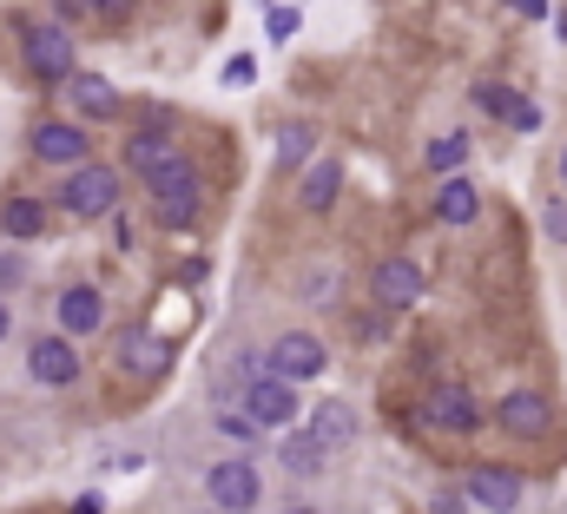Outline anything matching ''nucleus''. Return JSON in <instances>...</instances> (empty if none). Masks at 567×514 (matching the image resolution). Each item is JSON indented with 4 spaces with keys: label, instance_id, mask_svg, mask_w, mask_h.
<instances>
[{
    "label": "nucleus",
    "instance_id": "obj_19",
    "mask_svg": "<svg viewBox=\"0 0 567 514\" xmlns=\"http://www.w3.org/2000/svg\"><path fill=\"white\" fill-rule=\"evenodd\" d=\"M337 192H343V165H337V158H310V165H303V185H297V205H303V212H330Z\"/></svg>",
    "mask_w": 567,
    "mask_h": 514
},
{
    "label": "nucleus",
    "instance_id": "obj_2",
    "mask_svg": "<svg viewBox=\"0 0 567 514\" xmlns=\"http://www.w3.org/2000/svg\"><path fill=\"white\" fill-rule=\"evenodd\" d=\"M20 53H27V73L47 80V86H66L80 73V53H73V33L60 20H33L20 27Z\"/></svg>",
    "mask_w": 567,
    "mask_h": 514
},
{
    "label": "nucleus",
    "instance_id": "obj_14",
    "mask_svg": "<svg viewBox=\"0 0 567 514\" xmlns=\"http://www.w3.org/2000/svg\"><path fill=\"white\" fill-rule=\"evenodd\" d=\"M310 435L337 455V449H350V442L363 435V415H357L343 395H323V402H310Z\"/></svg>",
    "mask_w": 567,
    "mask_h": 514
},
{
    "label": "nucleus",
    "instance_id": "obj_3",
    "mask_svg": "<svg viewBox=\"0 0 567 514\" xmlns=\"http://www.w3.org/2000/svg\"><path fill=\"white\" fill-rule=\"evenodd\" d=\"M205 502H212L218 514H258V502H265L258 462H245V455L212 462V469H205Z\"/></svg>",
    "mask_w": 567,
    "mask_h": 514
},
{
    "label": "nucleus",
    "instance_id": "obj_36",
    "mask_svg": "<svg viewBox=\"0 0 567 514\" xmlns=\"http://www.w3.org/2000/svg\"><path fill=\"white\" fill-rule=\"evenodd\" d=\"M284 514H323V508H310V502H297V508H284Z\"/></svg>",
    "mask_w": 567,
    "mask_h": 514
},
{
    "label": "nucleus",
    "instance_id": "obj_8",
    "mask_svg": "<svg viewBox=\"0 0 567 514\" xmlns=\"http://www.w3.org/2000/svg\"><path fill=\"white\" fill-rule=\"evenodd\" d=\"M495 429L502 435H515V442H548L555 435V402L542 395V389H508L502 402H495Z\"/></svg>",
    "mask_w": 567,
    "mask_h": 514
},
{
    "label": "nucleus",
    "instance_id": "obj_1",
    "mask_svg": "<svg viewBox=\"0 0 567 514\" xmlns=\"http://www.w3.org/2000/svg\"><path fill=\"white\" fill-rule=\"evenodd\" d=\"M145 205H152V225L192 232V218H198V205H205V172H198L185 152H172L165 165L145 172Z\"/></svg>",
    "mask_w": 567,
    "mask_h": 514
},
{
    "label": "nucleus",
    "instance_id": "obj_23",
    "mask_svg": "<svg viewBox=\"0 0 567 514\" xmlns=\"http://www.w3.org/2000/svg\"><path fill=\"white\" fill-rule=\"evenodd\" d=\"M423 158H429L435 178H442V172H462V165H468V132H435Z\"/></svg>",
    "mask_w": 567,
    "mask_h": 514
},
{
    "label": "nucleus",
    "instance_id": "obj_6",
    "mask_svg": "<svg viewBox=\"0 0 567 514\" xmlns=\"http://www.w3.org/2000/svg\"><path fill=\"white\" fill-rule=\"evenodd\" d=\"M416 415H423V429H435V435H475L482 429V402H475L468 383H435L416 402Z\"/></svg>",
    "mask_w": 567,
    "mask_h": 514
},
{
    "label": "nucleus",
    "instance_id": "obj_9",
    "mask_svg": "<svg viewBox=\"0 0 567 514\" xmlns=\"http://www.w3.org/2000/svg\"><path fill=\"white\" fill-rule=\"evenodd\" d=\"M265 370H278L290 383H317L330 370V350L310 330H284V337H271V350H265Z\"/></svg>",
    "mask_w": 567,
    "mask_h": 514
},
{
    "label": "nucleus",
    "instance_id": "obj_24",
    "mask_svg": "<svg viewBox=\"0 0 567 514\" xmlns=\"http://www.w3.org/2000/svg\"><path fill=\"white\" fill-rule=\"evenodd\" d=\"M475 106H482L488 120H502V126H508V120H515V106H522V93H515L508 80H475Z\"/></svg>",
    "mask_w": 567,
    "mask_h": 514
},
{
    "label": "nucleus",
    "instance_id": "obj_12",
    "mask_svg": "<svg viewBox=\"0 0 567 514\" xmlns=\"http://www.w3.org/2000/svg\"><path fill=\"white\" fill-rule=\"evenodd\" d=\"M113 357H120V370H126V377H145V383L172 370V343H165L158 330H145V323H133V330H120Z\"/></svg>",
    "mask_w": 567,
    "mask_h": 514
},
{
    "label": "nucleus",
    "instance_id": "obj_25",
    "mask_svg": "<svg viewBox=\"0 0 567 514\" xmlns=\"http://www.w3.org/2000/svg\"><path fill=\"white\" fill-rule=\"evenodd\" d=\"M265 27H271V40H297V27H303V13H297V7H271V13H265Z\"/></svg>",
    "mask_w": 567,
    "mask_h": 514
},
{
    "label": "nucleus",
    "instance_id": "obj_32",
    "mask_svg": "<svg viewBox=\"0 0 567 514\" xmlns=\"http://www.w3.org/2000/svg\"><path fill=\"white\" fill-rule=\"evenodd\" d=\"M80 7H86V13H126L133 0H80Z\"/></svg>",
    "mask_w": 567,
    "mask_h": 514
},
{
    "label": "nucleus",
    "instance_id": "obj_20",
    "mask_svg": "<svg viewBox=\"0 0 567 514\" xmlns=\"http://www.w3.org/2000/svg\"><path fill=\"white\" fill-rule=\"evenodd\" d=\"M172 152H178V145H172V132L145 126V132H133V138H126V172L145 185V172H152V165H165Z\"/></svg>",
    "mask_w": 567,
    "mask_h": 514
},
{
    "label": "nucleus",
    "instance_id": "obj_4",
    "mask_svg": "<svg viewBox=\"0 0 567 514\" xmlns=\"http://www.w3.org/2000/svg\"><path fill=\"white\" fill-rule=\"evenodd\" d=\"M60 212H73V218H113L120 212V172L113 165H73L66 172V185H60Z\"/></svg>",
    "mask_w": 567,
    "mask_h": 514
},
{
    "label": "nucleus",
    "instance_id": "obj_30",
    "mask_svg": "<svg viewBox=\"0 0 567 514\" xmlns=\"http://www.w3.org/2000/svg\"><path fill=\"white\" fill-rule=\"evenodd\" d=\"M508 132H542V106H535V100H522V106H515V120H508Z\"/></svg>",
    "mask_w": 567,
    "mask_h": 514
},
{
    "label": "nucleus",
    "instance_id": "obj_10",
    "mask_svg": "<svg viewBox=\"0 0 567 514\" xmlns=\"http://www.w3.org/2000/svg\"><path fill=\"white\" fill-rule=\"evenodd\" d=\"M423 290H429V277H423V264L416 257H383L377 270H370V297H377V310H416L423 304Z\"/></svg>",
    "mask_w": 567,
    "mask_h": 514
},
{
    "label": "nucleus",
    "instance_id": "obj_38",
    "mask_svg": "<svg viewBox=\"0 0 567 514\" xmlns=\"http://www.w3.org/2000/svg\"><path fill=\"white\" fill-rule=\"evenodd\" d=\"M192 514H218V508H212V502H205V508H192Z\"/></svg>",
    "mask_w": 567,
    "mask_h": 514
},
{
    "label": "nucleus",
    "instance_id": "obj_22",
    "mask_svg": "<svg viewBox=\"0 0 567 514\" xmlns=\"http://www.w3.org/2000/svg\"><path fill=\"white\" fill-rule=\"evenodd\" d=\"M323 462H330V449H323V442H317V435H310V429H303V435H290V442H284V469H290V475H297V482H303V475H323Z\"/></svg>",
    "mask_w": 567,
    "mask_h": 514
},
{
    "label": "nucleus",
    "instance_id": "obj_18",
    "mask_svg": "<svg viewBox=\"0 0 567 514\" xmlns=\"http://www.w3.org/2000/svg\"><path fill=\"white\" fill-rule=\"evenodd\" d=\"M66 93H73L80 120H113V113H120V86H113L106 73H73V80H66Z\"/></svg>",
    "mask_w": 567,
    "mask_h": 514
},
{
    "label": "nucleus",
    "instance_id": "obj_35",
    "mask_svg": "<svg viewBox=\"0 0 567 514\" xmlns=\"http://www.w3.org/2000/svg\"><path fill=\"white\" fill-rule=\"evenodd\" d=\"M7 337H13V310L0 304V343H7Z\"/></svg>",
    "mask_w": 567,
    "mask_h": 514
},
{
    "label": "nucleus",
    "instance_id": "obj_7",
    "mask_svg": "<svg viewBox=\"0 0 567 514\" xmlns=\"http://www.w3.org/2000/svg\"><path fill=\"white\" fill-rule=\"evenodd\" d=\"M462 495H468V508H482V514H515L528 502V482H522V469L475 462V469L462 475Z\"/></svg>",
    "mask_w": 567,
    "mask_h": 514
},
{
    "label": "nucleus",
    "instance_id": "obj_28",
    "mask_svg": "<svg viewBox=\"0 0 567 514\" xmlns=\"http://www.w3.org/2000/svg\"><path fill=\"white\" fill-rule=\"evenodd\" d=\"M218 429H225L231 442H258V435H265V429H258L251 415H218Z\"/></svg>",
    "mask_w": 567,
    "mask_h": 514
},
{
    "label": "nucleus",
    "instance_id": "obj_17",
    "mask_svg": "<svg viewBox=\"0 0 567 514\" xmlns=\"http://www.w3.org/2000/svg\"><path fill=\"white\" fill-rule=\"evenodd\" d=\"M47 232H53V212L40 198H7L0 205V238L7 245H40Z\"/></svg>",
    "mask_w": 567,
    "mask_h": 514
},
{
    "label": "nucleus",
    "instance_id": "obj_33",
    "mask_svg": "<svg viewBox=\"0 0 567 514\" xmlns=\"http://www.w3.org/2000/svg\"><path fill=\"white\" fill-rule=\"evenodd\" d=\"M0 284H20V257H7V251H0Z\"/></svg>",
    "mask_w": 567,
    "mask_h": 514
},
{
    "label": "nucleus",
    "instance_id": "obj_15",
    "mask_svg": "<svg viewBox=\"0 0 567 514\" xmlns=\"http://www.w3.org/2000/svg\"><path fill=\"white\" fill-rule=\"evenodd\" d=\"M60 330L66 337H100L106 330V297L93 284H66L60 290Z\"/></svg>",
    "mask_w": 567,
    "mask_h": 514
},
{
    "label": "nucleus",
    "instance_id": "obj_31",
    "mask_svg": "<svg viewBox=\"0 0 567 514\" xmlns=\"http://www.w3.org/2000/svg\"><path fill=\"white\" fill-rule=\"evenodd\" d=\"M508 7H515L522 20H548V0H508Z\"/></svg>",
    "mask_w": 567,
    "mask_h": 514
},
{
    "label": "nucleus",
    "instance_id": "obj_5",
    "mask_svg": "<svg viewBox=\"0 0 567 514\" xmlns=\"http://www.w3.org/2000/svg\"><path fill=\"white\" fill-rule=\"evenodd\" d=\"M245 415L258 422V429H297V415H303V395H297V383L290 377H278V370H258L251 383H245Z\"/></svg>",
    "mask_w": 567,
    "mask_h": 514
},
{
    "label": "nucleus",
    "instance_id": "obj_21",
    "mask_svg": "<svg viewBox=\"0 0 567 514\" xmlns=\"http://www.w3.org/2000/svg\"><path fill=\"white\" fill-rule=\"evenodd\" d=\"M310 158H317V132L303 126V120H284L278 126V165L284 172H303Z\"/></svg>",
    "mask_w": 567,
    "mask_h": 514
},
{
    "label": "nucleus",
    "instance_id": "obj_13",
    "mask_svg": "<svg viewBox=\"0 0 567 514\" xmlns=\"http://www.w3.org/2000/svg\"><path fill=\"white\" fill-rule=\"evenodd\" d=\"M27 377L47 389H73L80 383V350H73V337L60 330V337H40L33 350H27Z\"/></svg>",
    "mask_w": 567,
    "mask_h": 514
},
{
    "label": "nucleus",
    "instance_id": "obj_11",
    "mask_svg": "<svg viewBox=\"0 0 567 514\" xmlns=\"http://www.w3.org/2000/svg\"><path fill=\"white\" fill-rule=\"evenodd\" d=\"M27 145H33V158H47V165H66V172L93 158V132H86V120H40Z\"/></svg>",
    "mask_w": 567,
    "mask_h": 514
},
{
    "label": "nucleus",
    "instance_id": "obj_16",
    "mask_svg": "<svg viewBox=\"0 0 567 514\" xmlns=\"http://www.w3.org/2000/svg\"><path fill=\"white\" fill-rule=\"evenodd\" d=\"M435 218L442 225H475L482 218V192H475V178L468 172H442V185H435Z\"/></svg>",
    "mask_w": 567,
    "mask_h": 514
},
{
    "label": "nucleus",
    "instance_id": "obj_27",
    "mask_svg": "<svg viewBox=\"0 0 567 514\" xmlns=\"http://www.w3.org/2000/svg\"><path fill=\"white\" fill-rule=\"evenodd\" d=\"M251 80H258V60L251 53H231L225 60V86H251Z\"/></svg>",
    "mask_w": 567,
    "mask_h": 514
},
{
    "label": "nucleus",
    "instance_id": "obj_29",
    "mask_svg": "<svg viewBox=\"0 0 567 514\" xmlns=\"http://www.w3.org/2000/svg\"><path fill=\"white\" fill-rule=\"evenodd\" d=\"M429 514H468V495H462V489H435Z\"/></svg>",
    "mask_w": 567,
    "mask_h": 514
},
{
    "label": "nucleus",
    "instance_id": "obj_26",
    "mask_svg": "<svg viewBox=\"0 0 567 514\" xmlns=\"http://www.w3.org/2000/svg\"><path fill=\"white\" fill-rule=\"evenodd\" d=\"M542 232H548L555 245H567V192H561V198H548V205H542Z\"/></svg>",
    "mask_w": 567,
    "mask_h": 514
},
{
    "label": "nucleus",
    "instance_id": "obj_34",
    "mask_svg": "<svg viewBox=\"0 0 567 514\" xmlns=\"http://www.w3.org/2000/svg\"><path fill=\"white\" fill-rule=\"evenodd\" d=\"M73 514H106V502H100V495H80V502H73Z\"/></svg>",
    "mask_w": 567,
    "mask_h": 514
},
{
    "label": "nucleus",
    "instance_id": "obj_37",
    "mask_svg": "<svg viewBox=\"0 0 567 514\" xmlns=\"http://www.w3.org/2000/svg\"><path fill=\"white\" fill-rule=\"evenodd\" d=\"M561 192H567V152H561Z\"/></svg>",
    "mask_w": 567,
    "mask_h": 514
}]
</instances>
